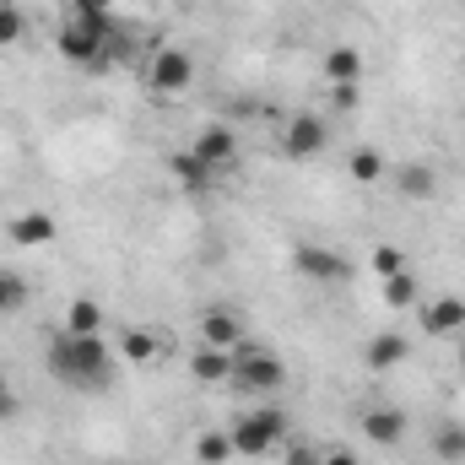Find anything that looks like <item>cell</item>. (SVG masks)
Wrapping results in <instances>:
<instances>
[{
  "mask_svg": "<svg viewBox=\"0 0 465 465\" xmlns=\"http://www.w3.org/2000/svg\"><path fill=\"white\" fill-rule=\"evenodd\" d=\"M44 362L71 390H109V379H114V351H109L104 336H71V331H60L49 341Z\"/></svg>",
  "mask_w": 465,
  "mask_h": 465,
  "instance_id": "6da1fadb",
  "label": "cell"
},
{
  "mask_svg": "<svg viewBox=\"0 0 465 465\" xmlns=\"http://www.w3.org/2000/svg\"><path fill=\"white\" fill-rule=\"evenodd\" d=\"M228 439H232V455L260 460V455H271V450L287 444V411L282 406H254V411H243L228 428Z\"/></svg>",
  "mask_w": 465,
  "mask_h": 465,
  "instance_id": "7a4b0ae2",
  "label": "cell"
},
{
  "mask_svg": "<svg viewBox=\"0 0 465 465\" xmlns=\"http://www.w3.org/2000/svg\"><path fill=\"white\" fill-rule=\"evenodd\" d=\"M228 384H238L243 395H276L282 384H287V368L271 357V351H260V347H232V379Z\"/></svg>",
  "mask_w": 465,
  "mask_h": 465,
  "instance_id": "3957f363",
  "label": "cell"
},
{
  "mask_svg": "<svg viewBox=\"0 0 465 465\" xmlns=\"http://www.w3.org/2000/svg\"><path fill=\"white\" fill-rule=\"evenodd\" d=\"M331 146V124L320 114H292L282 124V152L292 157V163H309V157H320Z\"/></svg>",
  "mask_w": 465,
  "mask_h": 465,
  "instance_id": "277c9868",
  "label": "cell"
},
{
  "mask_svg": "<svg viewBox=\"0 0 465 465\" xmlns=\"http://www.w3.org/2000/svg\"><path fill=\"white\" fill-rule=\"evenodd\" d=\"M54 44H60V60H76V65H104V60H109V38H104L98 27H87L82 16H71V22L54 33Z\"/></svg>",
  "mask_w": 465,
  "mask_h": 465,
  "instance_id": "5b68a950",
  "label": "cell"
},
{
  "mask_svg": "<svg viewBox=\"0 0 465 465\" xmlns=\"http://www.w3.org/2000/svg\"><path fill=\"white\" fill-rule=\"evenodd\" d=\"M146 82H152V93H157V98L190 93V82H195V60H190L184 49H157V54H152V71H146Z\"/></svg>",
  "mask_w": 465,
  "mask_h": 465,
  "instance_id": "8992f818",
  "label": "cell"
},
{
  "mask_svg": "<svg viewBox=\"0 0 465 465\" xmlns=\"http://www.w3.org/2000/svg\"><path fill=\"white\" fill-rule=\"evenodd\" d=\"M292 271H298L303 282H347L351 260L336 254V249H325V243H298V249H292Z\"/></svg>",
  "mask_w": 465,
  "mask_h": 465,
  "instance_id": "52a82bcc",
  "label": "cell"
},
{
  "mask_svg": "<svg viewBox=\"0 0 465 465\" xmlns=\"http://www.w3.org/2000/svg\"><path fill=\"white\" fill-rule=\"evenodd\" d=\"M190 152H195L212 173H228L232 163H238V135H232L228 124H206V130L190 141Z\"/></svg>",
  "mask_w": 465,
  "mask_h": 465,
  "instance_id": "ba28073f",
  "label": "cell"
},
{
  "mask_svg": "<svg viewBox=\"0 0 465 465\" xmlns=\"http://www.w3.org/2000/svg\"><path fill=\"white\" fill-rule=\"evenodd\" d=\"M357 422H362V439H368V444H379V450L406 444V411H401V406H368Z\"/></svg>",
  "mask_w": 465,
  "mask_h": 465,
  "instance_id": "9c48e42d",
  "label": "cell"
},
{
  "mask_svg": "<svg viewBox=\"0 0 465 465\" xmlns=\"http://www.w3.org/2000/svg\"><path fill=\"white\" fill-rule=\"evenodd\" d=\"M5 232H11L16 249H44V243L60 232V223H54V212H16V217L5 223Z\"/></svg>",
  "mask_w": 465,
  "mask_h": 465,
  "instance_id": "30bf717a",
  "label": "cell"
},
{
  "mask_svg": "<svg viewBox=\"0 0 465 465\" xmlns=\"http://www.w3.org/2000/svg\"><path fill=\"white\" fill-rule=\"evenodd\" d=\"M422 331L428 336H455V331H465V298H433L422 309Z\"/></svg>",
  "mask_w": 465,
  "mask_h": 465,
  "instance_id": "8fae6325",
  "label": "cell"
},
{
  "mask_svg": "<svg viewBox=\"0 0 465 465\" xmlns=\"http://www.w3.org/2000/svg\"><path fill=\"white\" fill-rule=\"evenodd\" d=\"M411 357V347H406V336H395V331H384V336H373L368 347H362V362L373 368V373H390V368H401Z\"/></svg>",
  "mask_w": 465,
  "mask_h": 465,
  "instance_id": "7c38bea8",
  "label": "cell"
},
{
  "mask_svg": "<svg viewBox=\"0 0 465 465\" xmlns=\"http://www.w3.org/2000/svg\"><path fill=\"white\" fill-rule=\"evenodd\" d=\"M201 331H206V347H223V351H232L243 341V320L232 309H206L201 314Z\"/></svg>",
  "mask_w": 465,
  "mask_h": 465,
  "instance_id": "4fadbf2b",
  "label": "cell"
},
{
  "mask_svg": "<svg viewBox=\"0 0 465 465\" xmlns=\"http://www.w3.org/2000/svg\"><path fill=\"white\" fill-rule=\"evenodd\" d=\"M395 184H401L406 201H433V195H439V173H433L428 163H401V168H395Z\"/></svg>",
  "mask_w": 465,
  "mask_h": 465,
  "instance_id": "5bb4252c",
  "label": "cell"
},
{
  "mask_svg": "<svg viewBox=\"0 0 465 465\" xmlns=\"http://www.w3.org/2000/svg\"><path fill=\"white\" fill-rule=\"evenodd\" d=\"M320 71H325V82H331V87H341V82H362V49L336 44V49L320 60Z\"/></svg>",
  "mask_w": 465,
  "mask_h": 465,
  "instance_id": "9a60e30c",
  "label": "cell"
},
{
  "mask_svg": "<svg viewBox=\"0 0 465 465\" xmlns=\"http://www.w3.org/2000/svg\"><path fill=\"white\" fill-rule=\"evenodd\" d=\"M190 373H195L201 384H228V379H232V351L201 347L195 357H190Z\"/></svg>",
  "mask_w": 465,
  "mask_h": 465,
  "instance_id": "2e32d148",
  "label": "cell"
},
{
  "mask_svg": "<svg viewBox=\"0 0 465 465\" xmlns=\"http://www.w3.org/2000/svg\"><path fill=\"white\" fill-rule=\"evenodd\" d=\"M168 168H173V179H179L184 190H195V195H206V190H212V179H217L195 152H173V157H168Z\"/></svg>",
  "mask_w": 465,
  "mask_h": 465,
  "instance_id": "e0dca14e",
  "label": "cell"
},
{
  "mask_svg": "<svg viewBox=\"0 0 465 465\" xmlns=\"http://www.w3.org/2000/svg\"><path fill=\"white\" fill-rule=\"evenodd\" d=\"M65 331L71 336H104V303L98 298H76L65 309Z\"/></svg>",
  "mask_w": 465,
  "mask_h": 465,
  "instance_id": "ac0fdd59",
  "label": "cell"
},
{
  "mask_svg": "<svg viewBox=\"0 0 465 465\" xmlns=\"http://www.w3.org/2000/svg\"><path fill=\"white\" fill-rule=\"evenodd\" d=\"M119 357H124V362H135V368H146V362H157V357H163V341H157L152 331H124V336H119Z\"/></svg>",
  "mask_w": 465,
  "mask_h": 465,
  "instance_id": "d6986e66",
  "label": "cell"
},
{
  "mask_svg": "<svg viewBox=\"0 0 465 465\" xmlns=\"http://www.w3.org/2000/svg\"><path fill=\"white\" fill-rule=\"evenodd\" d=\"M347 173L357 179V184H379L384 179V157H379V146H357L347 157Z\"/></svg>",
  "mask_w": 465,
  "mask_h": 465,
  "instance_id": "ffe728a7",
  "label": "cell"
},
{
  "mask_svg": "<svg viewBox=\"0 0 465 465\" xmlns=\"http://www.w3.org/2000/svg\"><path fill=\"white\" fill-rule=\"evenodd\" d=\"M417 303V276L401 271V276H384V309H411Z\"/></svg>",
  "mask_w": 465,
  "mask_h": 465,
  "instance_id": "44dd1931",
  "label": "cell"
},
{
  "mask_svg": "<svg viewBox=\"0 0 465 465\" xmlns=\"http://www.w3.org/2000/svg\"><path fill=\"white\" fill-rule=\"evenodd\" d=\"M195 460L201 465H228L232 460V439L228 433H201V439H195Z\"/></svg>",
  "mask_w": 465,
  "mask_h": 465,
  "instance_id": "7402d4cb",
  "label": "cell"
},
{
  "mask_svg": "<svg viewBox=\"0 0 465 465\" xmlns=\"http://www.w3.org/2000/svg\"><path fill=\"white\" fill-rule=\"evenodd\" d=\"M16 309H27V282L16 271H0V320L16 314Z\"/></svg>",
  "mask_w": 465,
  "mask_h": 465,
  "instance_id": "603a6c76",
  "label": "cell"
},
{
  "mask_svg": "<svg viewBox=\"0 0 465 465\" xmlns=\"http://www.w3.org/2000/svg\"><path fill=\"white\" fill-rule=\"evenodd\" d=\"M433 455L439 460H465V428L460 422H450V428L433 433Z\"/></svg>",
  "mask_w": 465,
  "mask_h": 465,
  "instance_id": "cb8c5ba5",
  "label": "cell"
},
{
  "mask_svg": "<svg viewBox=\"0 0 465 465\" xmlns=\"http://www.w3.org/2000/svg\"><path fill=\"white\" fill-rule=\"evenodd\" d=\"M22 27H27V22H22V11L0 0V49H11V44H22Z\"/></svg>",
  "mask_w": 465,
  "mask_h": 465,
  "instance_id": "d4e9b609",
  "label": "cell"
},
{
  "mask_svg": "<svg viewBox=\"0 0 465 465\" xmlns=\"http://www.w3.org/2000/svg\"><path fill=\"white\" fill-rule=\"evenodd\" d=\"M373 271H379V276H401V271H406V254L390 249V243H379V249H373Z\"/></svg>",
  "mask_w": 465,
  "mask_h": 465,
  "instance_id": "484cf974",
  "label": "cell"
},
{
  "mask_svg": "<svg viewBox=\"0 0 465 465\" xmlns=\"http://www.w3.org/2000/svg\"><path fill=\"white\" fill-rule=\"evenodd\" d=\"M282 465H325V455H320L314 444H292V439H287V444H282Z\"/></svg>",
  "mask_w": 465,
  "mask_h": 465,
  "instance_id": "4316f807",
  "label": "cell"
},
{
  "mask_svg": "<svg viewBox=\"0 0 465 465\" xmlns=\"http://www.w3.org/2000/svg\"><path fill=\"white\" fill-rule=\"evenodd\" d=\"M357 98H362V82H341V87H331V109H341V114L357 109Z\"/></svg>",
  "mask_w": 465,
  "mask_h": 465,
  "instance_id": "83f0119b",
  "label": "cell"
},
{
  "mask_svg": "<svg viewBox=\"0 0 465 465\" xmlns=\"http://www.w3.org/2000/svg\"><path fill=\"white\" fill-rule=\"evenodd\" d=\"M325 465H362V460H357V450H347V444H331L325 450Z\"/></svg>",
  "mask_w": 465,
  "mask_h": 465,
  "instance_id": "f1b7e54d",
  "label": "cell"
},
{
  "mask_svg": "<svg viewBox=\"0 0 465 465\" xmlns=\"http://www.w3.org/2000/svg\"><path fill=\"white\" fill-rule=\"evenodd\" d=\"M0 417H16V395H11V384H5V373H0Z\"/></svg>",
  "mask_w": 465,
  "mask_h": 465,
  "instance_id": "f546056e",
  "label": "cell"
},
{
  "mask_svg": "<svg viewBox=\"0 0 465 465\" xmlns=\"http://www.w3.org/2000/svg\"><path fill=\"white\" fill-rule=\"evenodd\" d=\"M114 0H76V11H109Z\"/></svg>",
  "mask_w": 465,
  "mask_h": 465,
  "instance_id": "4dcf8cb0",
  "label": "cell"
},
{
  "mask_svg": "<svg viewBox=\"0 0 465 465\" xmlns=\"http://www.w3.org/2000/svg\"><path fill=\"white\" fill-rule=\"evenodd\" d=\"M157 5H168V0H157Z\"/></svg>",
  "mask_w": 465,
  "mask_h": 465,
  "instance_id": "1f68e13d",
  "label": "cell"
},
{
  "mask_svg": "<svg viewBox=\"0 0 465 465\" xmlns=\"http://www.w3.org/2000/svg\"><path fill=\"white\" fill-rule=\"evenodd\" d=\"M460 362H465V351H460Z\"/></svg>",
  "mask_w": 465,
  "mask_h": 465,
  "instance_id": "d6a6232c",
  "label": "cell"
}]
</instances>
